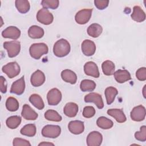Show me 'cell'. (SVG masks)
I'll use <instances>...</instances> for the list:
<instances>
[{"instance_id":"18","label":"cell","mask_w":146,"mask_h":146,"mask_svg":"<svg viewBox=\"0 0 146 146\" xmlns=\"http://www.w3.org/2000/svg\"><path fill=\"white\" fill-rule=\"evenodd\" d=\"M21 115L25 119L28 120H35L38 116V113L27 104L23 105Z\"/></svg>"},{"instance_id":"30","label":"cell","mask_w":146,"mask_h":146,"mask_svg":"<svg viewBox=\"0 0 146 146\" xmlns=\"http://www.w3.org/2000/svg\"><path fill=\"white\" fill-rule=\"evenodd\" d=\"M96 88V83L94 81L90 79L83 80L80 84V88L83 92L93 91Z\"/></svg>"},{"instance_id":"24","label":"cell","mask_w":146,"mask_h":146,"mask_svg":"<svg viewBox=\"0 0 146 146\" xmlns=\"http://www.w3.org/2000/svg\"><path fill=\"white\" fill-rule=\"evenodd\" d=\"M44 30L36 25H33L30 27L28 30L29 36L33 39H39L43 36Z\"/></svg>"},{"instance_id":"44","label":"cell","mask_w":146,"mask_h":146,"mask_svg":"<svg viewBox=\"0 0 146 146\" xmlns=\"http://www.w3.org/2000/svg\"><path fill=\"white\" fill-rule=\"evenodd\" d=\"M145 86H146L145 85V86H144V88H143V96H144V97L145 98V95H144V92H145Z\"/></svg>"},{"instance_id":"9","label":"cell","mask_w":146,"mask_h":146,"mask_svg":"<svg viewBox=\"0 0 146 146\" xmlns=\"http://www.w3.org/2000/svg\"><path fill=\"white\" fill-rule=\"evenodd\" d=\"M103 141L102 135L98 131L91 132L87 136L86 139L88 146H99Z\"/></svg>"},{"instance_id":"38","label":"cell","mask_w":146,"mask_h":146,"mask_svg":"<svg viewBox=\"0 0 146 146\" xmlns=\"http://www.w3.org/2000/svg\"><path fill=\"white\" fill-rule=\"evenodd\" d=\"M82 114L86 118L92 117L95 114V110L92 106H86L83 108Z\"/></svg>"},{"instance_id":"16","label":"cell","mask_w":146,"mask_h":146,"mask_svg":"<svg viewBox=\"0 0 146 146\" xmlns=\"http://www.w3.org/2000/svg\"><path fill=\"white\" fill-rule=\"evenodd\" d=\"M2 36L5 38L17 39L21 36V31L15 26H9L2 32Z\"/></svg>"},{"instance_id":"26","label":"cell","mask_w":146,"mask_h":146,"mask_svg":"<svg viewBox=\"0 0 146 146\" xmlns=\"http://www.w3.org/2000/svg\"><path fill=\"white\" fill-rule=\"evenodd\" d=\"M102 31L103 28L98 23H92L87 28L88 34L93 38H98L99 36Z\"/></svg>"},{"instance_id":"42","label":"cell","mask_w":146,"mask_h":146,"mask_svg":"<svg viewBox=\"0 0 146 146\" xmlns=\"http://www.w3.org/2000/svg\"><path fill=\"white\" fill-rule=\"evenodd\" d=\"M0 90L2 93L5 94L7 92V82L6 79L1 76L0 77Z\"/></svg>"},{"instance_id":"27","label":"cell","mask_w":146,"mask_h":146,"mask_svg":"<svg viewBox=\"0 0 146 146\" xmlns=\"http://www.w3.org/2000/svg\"><path fill=\"white\" fill-rule=\"evenodd\" d=\"M29 101L35 107L39 110L43 109L44 107V104L43 99L38 94H32L29 97Z\"/></svg>"},{"instance_id":"20","label":"cell","mask_w":146,"mask_h":146,"mask_svg":"<svg viewBox=\"0 0 146 146\" xmlns=\"http://www.w3.org/2000/svg\"><path fill=\"white\" fill-rule=\"evenodd\" d=\"M107 112L108 115L113 117L118 123H122L127 120L124 113L120 109H109Z\"/></svg>"},{"instance_id":"39","label":"cell","mask_w":146,"mask_h":146,"mask_svg":"<svg viewBox=\"0 0 146 146\" xmlns=\"http://www.w3.org/2000/svg\"><path fill=\"white\" fill-rule=\"evenodd\" d=\"M136 76L137 79L140 81H144L146 80V68L141 67L139 68L136 72Z\"/></svg>"},{"instance_id":"15","label":"cell","mask_w":146,"mask_h":146,"mask_svg":"<svg viewBox=\"0 0 146 146\" xmlns=\"http://www.w3.org/2000/svg\"><path fill=\"white\" fill-rule=\"evenodd\" d=\"M45 75L44 73L39 70H37L31 76L30 82L34 87H39L45 82Z\"/></svg>"},{"instance_id":"36","label":"cell","mask_w":146,"mask_h":146,"mask_svg":"<svg viewBox=\"0 0 146 146\" xmlns=\"http://www.w3.org/2000/svg\"><path fill=\"white\" fill-rule=\"evenodd\" d=\"M41 5L45 9H56L59 6V1L58 0H43Z\"/></svg>"},{"instance_id":"7","label":"cell","mask_w":146,"mask_h":146,"mask_svg":"<svg viewBox=\"0 0 146 146\" xmlns=\"http://www.w3.org/2000/svg\"><path fill=\"white\" fill-rule=\"evenodd\" d=\"M92 12V9H84L79 11L75 16V21L79 25L86 24L90 19Z\"/></svg>"},{"instance_id":"28","label":"cell","mask_w":146,"mask_h":146,"mask_svg":"<svg viewBox=\"0 0 146 146\" xmlns=\"http://www.w3.org/2000/svg\"><path fill=\"white\" fill-rule=\"evenodd\" d=\"M102 68L104 75L107 76L112 75L115 72V64L111 60H106L102 64Z\"/></svg>"},{"instance_id":"14","label":"cell","mask_w":146,"mask_h":146,"mask_svg":"<svg viewBox=\"0 0 146 146\" xmlns=\"http://www.w3.org/2000/svg\"><path fill=\"white\" fill-rule=\"evenodd\" d=\"M25 89V82L24 76L15 81L11 85L10 92L18 95H22Z\"/></svg>"},{"instance_id":"13","label":"cell","mask_w":146,"mask_h":146,"mask_svg":"<svg viewBox=\"0 0 146 146\" xmlns=\"http://www.w3.org/2000/svg\"><path fill=\"white\" fill-rule=\"evenodd\" d=\"M84 73L88 76H92L95 78L99 77L100 73L99 68L96 64L92 61L87 62L84 66Z\"/></svg>"},{"instance_id":"23","label":"cell","mask_w":146,"mask_h":146,"mask_svg":"<svg viewBox=\"0 0 146 146\" xmlns=\"http://www.w3.org/2000/svg\"><path fill=\"white\" fill-rule=\"evenodd\" d=\"M132 19L137 22H141L145 19V13L139 6H135L131 15Z\"/></svg>"},{"instance_id":"6","label":"cell","mask_w":146,"mask_h":146,"mask_svg":"<svg viewBox=\"0 0 146 146\" xmlns=\"http://www.w3.org/2000/svg\"><path fill=\"white\" fill-rule=\"evenodd\" d=\"M36 19L39 22L45 25H48L53 22L54 17L47 9L42 8L38 11Z\"/></svg>"},{"instance_id":"40","label":"cell","mask_w":146,"mask_h":146,"mask_svg":"<svg viewBox=\"0 0 146 146\" xmlns=\"http://www.w3.org/2000/svg\"><path fill=\"white\" fill-rule=\"evenodd\" d=\"M13 145L14 146H19V145L31 146V144L28 140L22 139V138H19V137H15L14 139Z\"/></svg>"},{"instance_id":"12","label":"cell","mask_w":146,"mask_h":146,"mask_svg":"<svg viewBox=\"0 0 146 146\" xmlns=\"http://www.w3.org/2000/svg\"><path fill=\"white\" fill-rule=\"evenodd\" d=\"M81 48L84 55L87 56H90L95 54L96 51V45L93 41L90 39H85L82 43Z\"/></svg>"},{"instance_id":"29","label":"cell","mask_w":146,"mask_h":146,"mask_svg":"<svg viewBox=\"0 0 146 146\" xmlns=\"http://www.w3.org/2000/svg\"><path fill=\"white\" fill-rule=\"evenodd\" d=\"M15 5L18 11L22 14L27 13L30 9V3L27 0H16Z\"/></svg>"},{"instance_id":"4","label":"cell","mask_w":146,"mask_h":146,"mask_svg":"<svg viewBox=\"0 0 146 146\" xmlns=\"http://www.w3.org/2000/svg\"><path fill=\"white\" fill-rule=\"evenodd\" d=\"M2 71L5 73L9 78L12 79L19 75L21 68L19 65L16 62H12L3 66L2 68Z\"/></svg>"},{"instance_id":"31","label":"cell","mask_w":146,"mask_h":146,"mask_svg":"<svg viewBox=\"0 0 146 146\" xmlns=\"http://www.w3.org/2000/svg\"><path fill=\"white\" fill-rule=\"evenodd\" d=\"M96 124L102 129H108L111 128L113 127V123L111 120L104 116H100L97 119Z\"/></svg>"},{"instance_id":"11","label":"cell","mask_w":146,"mask_h":146,"mask_svg":"<svg viewBox=\"0 0 146 146\" xmlns=\"http://www.w3.org/2000/svg\"><path fill=\"white\" fill-rule=\"evenodd\" d=\"M84 102L86 103H94L99 109L104 107V103L102 96L95 92H91L84 96Z\"/></svg>"},{"instance_id":"25","label":"cell","mask_w":146,"mask_h":146,"mask_svg":"<svg viewBox=\"0 0 146 146\" xmlns=\"http://www.w3.org/2000/svg\"><path fill=\"white\" fill-rule=\"evenodd\" d=\"M117 90L113 87L111 86L106 88L104 91V94L106 96L107 104L110 105L113 102L115 97L117 95Z\"/></svg>"},{"instance_id":"22","label":"cell","mask_w":146,"mask_h":146,"mask_svg":"<svg viewBox=\"0 0 146 146\" xmlns=\"http://www.w3.org/2000/svg\"><path fill=\"white\" fill-rule=\"evenodd\" d=\"M78 106L77 104L73 102L67 103L63 108L64 115L69 117H75L78 112Z\"/></svg>"},{"instance_id":"1","label":"cell","mask_w":146,"mask_h":146,"mask_svg":"<svg viewBox=\"0 0 146 146\" xmlns=\"http://www.w3.org/2000/svg\"><path fill=\"white\" fill-rule=\"evenodd\" d=\"M71 50L69 42L65 39H60L57 40L53 47V52L54 55L59 58L67 55Z\"/></svg>"},{"instance_id":"41","label":"cell","mask_w":146,"mask_h":146,"mask_svg":"<svg viewBox=\"0 0 146 146\" xmlns=\"http://www.w3.org/2000/svg\"><path fill=\"white\" fill-rule=\"evenodd\" d=\"M109 3V1L108 0H95L94 1L95 6L99 10H103L106 9Z\"/></svg>"},{"instance_id":"17","label":"cell","mask_w":146,"mask_h":146,"mask_svg":"<svg viewBox=\"0 0 146 146\" xmlns=\"http://www.w3.org/2000/svg\"><path fill=\"white\" fill-rule=\"evenodd\" d=\"M68 128L70 132L75 135H79L84 130V123L80 120L71 121L68 123Z\"/></svg>"},{"instance_id":"2","label":"cell","mask_w":146,"mask_h":146,"mask_svg":"<svg viewBox=\"0 0 146 146\" xmlns=\"http://www.w3.org/2000/svg\"><path fill=\"white\" fill-rule=\"evenodd\" d=\"M48 51V48L44 43H36L31 45L29 48L30 56L35 59H39L41 56L46 54Z\"/></svg>"},{"instance_id":"3","label":"cell","mask_w":146,"mask_h":146,"mask_svg":"<svg viewBox=\"0 0 146 146\" xmlns=\"http://www.w3.org/2000/svg\"><path fill=\"white\" fill-rule=\"evenodd\" d=\"M3 47L7 51L9 58H14L17 56L21 51V43L17 40L5 42L3 43Z\"/></svg>"},{"instance_id":"5","label":"cell","mask_w":146,"mask_h":146,"mask_svg":"<svg viewBox=\"0 0 146 146\" xmlns=\"http://www.w3.org/2000/svg\"><path fill=\"white\" fill-rule=\"evenodd\" d=\"M61 133V128L57 125H46L42 129L43 136L48 138H56Z\"/></svg>"},{"instance_id":"35","label":"cell","mask_w":146,"mask_h":146,"mask_svg":"<svg viewBox=\"0 0 146 146\" xmlns=\"http://www.w3.org/2000/svg\"><path fill=\"white\" fill-rule=\"evenodd\" d=\"M6 107L9 111H16L19 108V102L15 98L9 97L6 102Z\"/></svg>"},{"instance_id":"34","label":"cell","mask_w":146,"mask_h":146,"mask_svg":"<svg viewBox=\"0 0 146 146\" xmlns=\"http://www.w3.org/2000/svg\"><path fill=\"white\" fill-rule=\"evenodd\" d=\"M44 117L49 121L59 122L62 120V116L55 110H48L44 113Z\"/></svg>"},{"instance_id":"43","label":"cell","mask_w":146,"mask_h":146,"mask_svg":"<svg viewBox=\"0 0 146 146\" xmlns=\"http://www.w3.org/2000/svg\"><path fill=\"white\" fill-rule=\"evenodd\" d=\"M54 145V144L53 143H47V142H44V141L42 142V143H40L38 144L39 146H40V145Z\"/></svg>"},{"instance_id":"8","label":"cell","mask_w":146,"mask_h":146,"mask_svg":"<svg viewBox=\"0 0 146 146\" xmlns=\"http://www.w3.org/2000/svg\"><path fill=\"white\" fill-rule=\"evenodd\" d=\"M47 99L49 105L56 106L62 100V93L56 88H52L47 94Z\"/></svg>"},{"instance_id":"21","label":"cell","mask_w":146,"mask_h":146,"mask_svg":"<svg viewBox=\"0 0 146 146\" xmlns=\"http://www.w3.org/2000/svg\"><path fill=\"white\" fill-rule=\"evenodd\" d=\"M61 77L63 80L71 84L76 83L77 80L76 74L72 70L66 69L62 71Z\"/></svg>"},{"instance_id":"37","label":"cell","mask_w":146,"mask_h":146,"mask_svg":"<svg viewBox=\"0 0 146 146\" xmlns=\"http://www.w3.org/2000/svg\"><path fill=\"white\" fill-rule=\"evenodd\" d=\"M135 137L137 140L140 141H145L146 140V127L143 125L140 127V131L136 132Z\"/></svg>"},{"instance_id":"10","label":"cell","mask_w":146,"mask_h":146,"mask_svg":"<svg viewBox=\"0 0 146 146\" xmlns=\"http://www.w3.org/2000/svg\"><path fill=\"white\" fill-rule=\"evenodd\" d=\"M145 108L142 105H139L135 107L132 109L130 116L132 120L135 121H141L145 119Z\"/></svg>"},{"instance_id":"19","label":"cell","mask_w":146,"mask_h":146,"mask_svg":"<svg viewBox=\"0 0 146 146\" xmlns=\"http://www.w3.org/2000/svg\"><path fill=\"white\" fill-rule=\"evenodd\" d=\"M116 81L119 83H123L131 79V74L127 70H117L113 73Z\"/></svg>"},{"instance_id":"32","label":"cell","mask_w":146,"mask_h":146,"mask_svg":"<svg viewBox=\"0 0 146 146\" xmlns=\"http://www.w3.org/2000/svg\"><path fill=\"white\" fill-rule=\"evenodd\" d=\"M36 128L34 124H28L25 125L23 128H21L20 132L22 135L28 136L33 137L36 134Z\"/></svg>"},{"instance_id":"33","label":"cell","mask_w":146,"mask_h":146,"mask_svg":"<svg viewBox=\"0 0 146 146\" xmlns=\"http://www.w3.org/2000/svg\"><path fill=\"white\" fill-rule=\"evenodd\" d=\"M22 119L19 116H11L9 117L6 121V125L10 129L17 128L21 124Z\"/></svg>"}]
</instances>
